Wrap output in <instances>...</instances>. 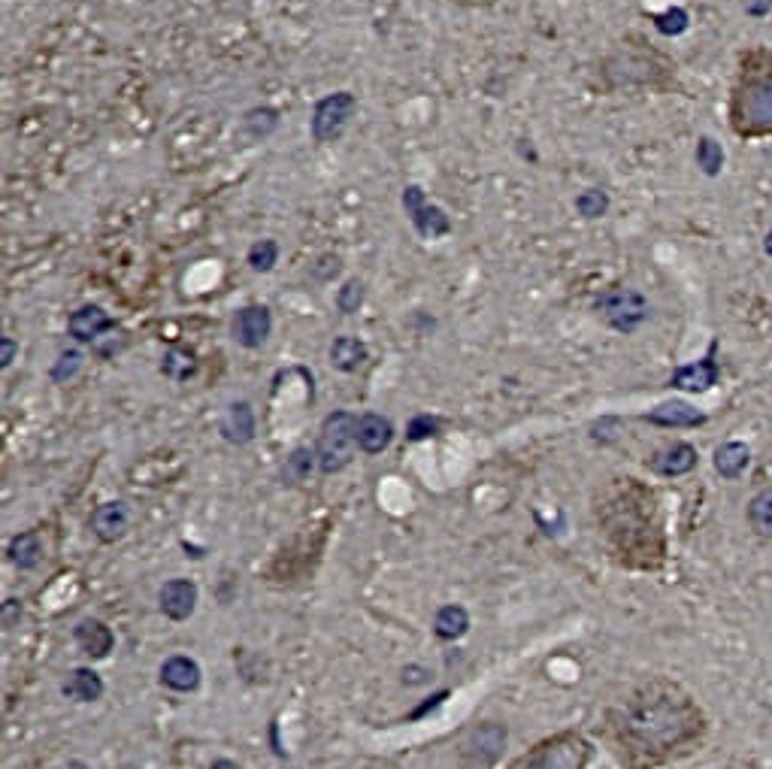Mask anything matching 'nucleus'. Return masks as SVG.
<instances>
[{"label": "nucleus", "mask_w": 772, "mask_h": 769, "mask_svg": "<svg viewBox=\"0 0 772 769\" xmlns=\"http://www.w3.org/2000/svg\"><path fill=\"white\" fill-rule=\"evenodd\" d=\"M624 727L642 748L667 751L688 742L697 733L700 715L688 703V697H679L676 691H660V694L639 697Z\"/></svg>", "instance_id": "1"}, {"label": "nucleus", "mask_w": 772, "mask_h": 769, "mask_svg": "<svg viewBox=\"0 0 772 769\" xmlns=\"http://www.w3.org/2000/svg\"><path fill=\"white\" fill-rule=\"evenodd\" d=\"M358 446V418L352 412H330L321 421V436H318V470L324 476H334L346 470L355 458Z\"/></svg>", "instance_id": "2"}, {"label": "nucleus", "mask_w": 772, "mask_h": 769, "mask_svg": "<svg viewBox=\"0 0 772 769\" xmlns=\"http://www.w3.org/2000/svg\"><path fill=\"white\" fill-rule=\"evenodd\" d=\"M358 113V97L352 91H334V94H324L315 109H312V119H309V131H312V140L318 146H327V143H337L352 116Z\"/></svg>", "instance_id": "3"}, {"label": "nucleus", "mask_w": 772, "mask_h": 769, "mask_svg": "<svg viewBox=\"0 0 772 769\" xmlns=\"http://www.w3.org/2000/svg\"><path fill=\"white\" fill-rule=\"evenodd\" d=\"M594 306L618 334H633L651 318V303L636 288H609L597 297Z\"/></svg>", "instance_id": "4"}, {"label": "nucleus", "mask_w": 772, "mask_h": 769, "mask_svg": "<svg viewBox=\"0 0 772 769\" xmlns=\"http://www.w3.org/2000/svg\"><path fill=\"white\" fill-rule=\"evenodd\" d=\"M736 122L739 131L766 134L772 131V73L754 76L736 97Z\"/></svg>", "instance_id": "5"}, {"label": "nucleus", "mask_w": 772, "mask_h": 769, "mask_svg": "<svg viewBox=\"0 0 772 769\" xmlns=\"http://www.w3.org/2000/svg\"><path fill=\"white\" fill-rule=\"evenodd\" d=\"M400 203H403L409 222H412V228L418 231L421 240H439V237H446L452 231L449 212L443 206L430 203L421 185H415V182L406 185L403 194H400Z\"/></svg>", "instance_id": "6"}, {"label": "nucleus", "mask_w": 772, "mask_h": 769, "mask_svg": "<svg viewBox=\"0 0 772 769\" xmlns=\"http://www.w3.org/2000/svg\"><path fill=\"white\" fill-rule=\"evenodd\" d=\"M231 334L243 349H261L273 334V312L264 303H249L234 315Z\"/></svg>", "instance_id": "7"}, {"label": "nucleus", "mask_w": 772, "mask_h": 769, "mask_svg": "<svg viewBox=\"0 0 772 769\" xmlns=\"http://www.w3.org/2000/svg\"><path fill=\"white\" fill-rule=\"evenodd\" d=\"M588 760V745L576 736H564L555 739L551 745H545L527 769H582Z\"/></svg>", "instance_id": "8"}, {"label": "nucleus", "mask_w": 772, "mask_h": 769, "mask_svg": "<svg viewBox=\"0 0 772 769\" xmlns=\"http://www.w3.org/2000/svg\"><path fill=\"white\" fill-rule=\"evenodd\" d=\"M67 327H70V337H73L76 343H91V346H97L106 331H116V321H113V315H109L103 306L85 303V306H79V309L70 315Z\"/></svg>", "instance_id": "9"}, {"label": "nucleus", "mask_w": 772, "mask_h": 769, "mask_svg": "<svg viewBox=\"0 0 772 769\" xmlns=\"http://www.w3.org/2000/svg\"><path fill=\"white\" fill-rule=\"evenodd\" d=\"M715 352H718V343H712V346H709V355H706V358H700V361H694V364L679 367V370L670 376V388L691 391V394H703V391H709V388L718 382V376H721V367H718V361H715Z\"/></svg>", "instance_id": "10"}, {"label": "nucleus", "mask_w": 772, "mask_h": 769, "mask_svg": "<svg viewBox=\"0 0 772 769\" xmlns=\"http://www.w3.org/2000/svg\"><path fill=\"white\" fill-rule=\"evenodd\" d=\"M697 461H700V455H697V449H694L691 443H673V446H667V449H660V452L648 461V467H651L657 476L676 479V476L691 473V470L697 467Z\"/></svg>", "instance_id": "11"}, {"label": "nucleus", "mask_w": 772, "mask_h": 769, "mask_svg": "<svg viewBox=\"0 0 772 769\" xmlns=\"http://www.w3.org/2000/svg\"><path fill=\"white\" fill-rule=\"evenodd\" d=\"M197 606V585L191 579H170L161 588V612L173 621H185L194 615Z\"/></svg>", "instance_id": "12"}, {"label": "nucleus", "mask_w": 772, "mask_h": 769, "mask_svg": "<svg viewBox=\"0 0 772 769\" xmlns=\"http://www.w3.org/2000/svg\"><path fill=\"white\" fill-rule=\"evenodd\" d=\"M391 439H394L391 418H385L379 412H367V415L358 418V446H361V452L379 455L391 446Z\"/></svg>", "instance_id": "13"}, {"label": "nucleus", "mask_w": 772, "mask_h": 769, "mask_svg": "<svg viewBox=\"0 0 772 769\" xmlns=\"http://www.w3.org/2000/svg\"><path fill=\"white\" fill-rule=\"evenodd\" d=\"M648 424H657V427H700L706 424V415L697 412L691 403L685 400H670V403H660L654 406L648 415H645Z\"/></svg>", "instance_id": "14"}, {"label": "nucleus", "mask_w": 772, "mask_h": 769, "mask_svg": "<svg viewBox=\"0 0 772 769\" xmlns=\"http://www.w3.org/2000/svg\"><path fill=\"white\" fill-rule=\"evenodd\" d=\"M91 530L100 542H116L128 530V506L125 503H103L91 515Z\"/></svg>", "instance_id": "15"}, {"label": "nucleus", "mask_w": 772, "mask_h": 769, "mask_svg": "<svg viewBox=\"0 0 772 769\" xmlns=\"http://www.w3.org/2000/svg\"><path fill=\"white\" fill-rule=\"evenodd\" d=\"M222 436L234 446H246L255 439V409L246 400L228 406V412L222 418Z\"/></svg>", "instance_id": "16"}, {"label": "nucleus", "mask_w": 772, "mask_h": 769, "mask_svg": "<svg viewBox=\"0 0 772 769\" xmlns=\"http://www.w3.org/2000/svg\"><path fill=\"white\" fill-rule=\"evenodd\" d=\"M161 682H164L170 691L191 694V691L200 688V667H197V661H191V657L176 654V657H170V661H164V667H161Z\"/></svg>", "instance_id": "17"}, {"label": "nucleus", "mask_w": 772, "mask_h": 769, "mask_svg": "<svg viewBox=\"0 0 772 769\" xmlns=\"http://www.w3.org/2000/svg\"><path fill=\"white\" fill-rule=\"evenodd\" d=\"M76 642L85 654L91 657H106L109 651H113V630H109L103 621H94V618H85L79 627H76Z\"/></svg>", "instance_id": "18"}, {"label": "nucleus", "mask_w": 772, "mask_h": 769, "mask_svg": "<svg viewBox=\"0 0 772 769\" xmlns=\"http://www.w3.org/2000/svg\"><path fill=\"white\" fill-rule=\"evenodd\" d=\"M370 352L358 337H337L334 346H330V364H334L340 373H358L367 364Z\"/></svg>", "instance_id": "19"}, {"label": "nucleus", "mask_w": 772, "mask_h": 769, "mask_svg": "<svg viewBox=\"0 0 772 769\" xmlns=\"http://www.w3.org/2000/svg\"><path fill=\"white\" fill-rule=\"evenodd\" d=\"M748 464H751V449L739 443V439H730V443L715 449V470L724 479H739L748 470Z\"/></svg>", "instance_id": "20"}, {"label": "nucleus", "mask_w": 772, "mask_h": 769, "mask_svg": "<svg viewBox=\"0 0 772 769\" xmlns=\"http://www.w3.org/2000/svg\"><path fill=\"white\" fill-rule=\"evenodd\" d=\"M7 555H10V561H13L19 570H34V567H40V561H43V542H40V536H37L34 530H25V533L13 536V542H10V548H7Z\"/></svg>", "instance_id": "21"}, {"label": "nucleus", "mask_w": 772, "mask_h": 769, "mask_svg": "<svg viewBox=\"0 0 772 769\" xmlns=\"http://www.w3.org/2000/svg\"><path fill=\"white\" fill-rule=\"evenodd\" d=\"M64 697H70V700H76V703H94V700L103 697V682H100V676H97L94 670L79 667V670H73V673L67 676V682H64Z\"/></svg>", "instance_id": "22"}, {"label": "nucleus", "mask_w": 772, "mask_h": 769, "mask_svg": "<svg viewBox=\"0 0 772 769\" xmlns=\"http://www.w3.org/2000/svg\"><path fill=\"white\" fill-rule=\"evenodd\" d=\"M467 630H470V615H467L464 606H443L433 618V633L439 639H446V642L461 639Z\"/></svg>", "instance_id": "23"}, {"label": "nucleus", "mask_w": 772, "mask_h": 769, "mask_svg": "<svg viewBox=\"0 0 772 769\" xmlns=\"http://www.w3.org/2000/svg\"><path fill=\"white\" fill-rule=\"evenodd\" d=\"M748 524L757 536L772 539V488H763L748 503Z\"/></svg>", "instance_id": "24"}, {"label": "nucleus", "mask_w": 772, "mask_h": 769, "mask_svg": "<svg viewBox=\"0 0 772 769\" xmlns=\"http://www.w3.org/2000/svg\"><path fill=\"white\" fill-rule=\"evenodd\" d=\"M243 128L252 140H267L276 128H279V113L273 106H255L246 113Z\"/></svg>", "instance_id": "25"}, {"label": "nucleus", "mask_w": 772, "mask_h": 769, "mask_svg": "<svg viewBox=\"0 0 772 769\" xmlns=\"http://www.w3.org/2000/svg\"><path fill=\"white\" fill-rule=\"evenodd\" d=\"M246 264L255 270V273H270L276 264H279V243L276 240H258V243H252L249 246V252H246Z\"/></svg>", "instance_id": "26"}, {"label": "nucleus", "mask_w": 772, "mask_h": 769, "mask_svg": "<svg viewBox=\"0 0 772 769\" xmlns=\"http://www.w3.org/2000/svg\"><path fill=\"white\" fill-rule=\"evenodd\" d=\"M612 200L603 188H585L579 197H576V212L582 218H588V222H594V218H603L609 212Z\"/></svg>", "instance_id": "27"}, {"label": "nucleus", "mask_w": 772, "mask_h": 769, "mask_svg": "<svg viewBox=\"0 0 772 769\" xmlns=\"http://www.w3.org/2000/svg\"><path fill=\"white\" fill-rule=\"evenodd\" d=\"M697 167L706 173V176H718L721 167H724V149L718 140L712 137H700L697 143Z\"/></svg>", "instance_id": "28"}, {"label": "nucleus", "mask_w": 772, "mask_h": 769, "mask_svg": "<svg viewBox=\"0 0 772 769\" xmlns=\"http://www.w3.org/2000/svg\"><path fill=\"white\" fill-rule=\"evenodd\" d=\"M654 28L664 34V37H682V34L691 28V16H688V10H682V7H670V10H664L660 16H654Z\"/></svg>", "instance_id": "29"}, {"label": "nucleus", "mask_w": 772, "mask_h": 769, "mask_svg": "<svg viewBox=\"0 0 772 769\" xmlns=\"http://www.w3.org/2000/svg\"><path fill=\"white\" fill-rule=\"evenodd\" d=\"M194 370H197V361H194V355H188V352H182V349H173V352H167V355H164L161 373H164L167 379H176V382H182V379L194 376Z\"/></svg>", "instance_id": "30"}, {"label": "nucleus", "mask_w": 772, "mask_h": 769, "mask_svg": "<svg viewBox=\"0 0 772 769\" xmlns=\"http://www.w3.org/2000/svg\"><path fill=\"white\" fill-rule=\"evenodd\" d=\"M315 464H318V455H315V452H309V449H294L291 458L285 461L282 476H285L288 482H303V479L312 473Z\"/></svg>", "instance_id": "31"}, {"label": "nucleus", "mask_w": 772, "mask_h": 769, "mask_svg": "<svg viewBox=\"0 0 772 769\" xmlns=\"http://www.w3.org/2000/svg\"><path fill=\"white\" fill-rule=\"evenodd\" d=\"M364 282H358V279H349L340 291H337V306H340V312L343 315H355L361 306H364Z\"/></svg>", "instance_id": "32"}, {"label": "nucleus", "mask_w": 772, "mask_h": 769, "mask_svg": "<svg viewBox=\"0 0 772 769\" xmlns=\"http://www.w3.org/2000/svg\"><path fill=\"white\" fill-rule=\"evenodd\" d=\"M82 352L79 349H67V352H61L58 355V361H55V367H52V382H70L79 370H82Z\"/></svg>", "instance_id": "33"}, {"label": "nucleus", "mask_w": 772, "mask_h": 769, "mask_svg": "<svg viewBox=\"0 0 772 769\" xmlns=\"http://www.w3.org/2000/svg\"><path fill=\"white\" fill-rule=\"evenodd\" d=\"M439 427H443V421H439L436 415H415V418L406 424V439H409V443H421V439L436 436Z\"/></svg>", "instance_id": "34"}, {"label": "nucleus", "mask_w": 772, "mask_h": 769, "mask_svg": "<svg viewBox=\"0 0 772 769\" xmlns=\"http://www.w3.org/2000/svg\"><path fill=\"white\" fill-rule=\"evenodd\" d=\"M16 352H19V343H16L13 337H0V367L7 370V367L13 364Z\"/></svg>", "instance_id": "35"}, {"label": "nucleus", "mask_w": 772, "mask_h": 769, "mask_svg": "<svg viewBox=\"0 0 772 769\" xmlns=\"http://www.w3.org/2000/svg\"><path fill=\"white\" fill-rule=\"evenodd\" d=\"M742 4H745V13L754 19H763L772 13V0H742Z\"/></svg>", "instance_id": "36"}, {"label": "nucleus", "mask_w": 772, "mask_h": 769, "mask_svg": "<svg viewBox=\"0 0 772 769\" xmlns=\"http://www.w3.org/2000/svg\"><path fill=\"white\" fill-rule=\"evenodd\" d=\"M518 155H521V158H530L533 164L539 161V158H536V152H533V143H530V140H518Z\"/></svg>", "instance_id": "37"}, {"label": "nucleus", "mask_w": 772, "mask_h": 769, "mask_svg": "<svg viewBox=\"0 0 772 769\" xmlns=\"http://www.w3.org/2000/svg\"><path fill=\"white\" fill-rule=\"evenodd\" d=\"M209 769H237V763H234V760H225V757H222V760H215V763H212Z\"/></svg>", "instance_id": "38"}, {"label": "nucleus", "mask_w": 772, "mask_h": 769, "mask_svg": "<svg viewBox=\"0 0 772 769\" xmlns=\"http://www.w3.org/2000/svg\"><path fill=\"white\" fill-rule=\"evenodd\" d=\"M763 252L772 258V231H769V234H766V240H763Z\"/></svg>", "instance_id": "39"}, {"label": "nucleus", "mask_w": 772, "mask_h": 769, "mask_svg": "<svg viewBox=\"0 0 772 769\" xmlns=\"http://www.w3.org/2000/svg\"><path fill=\"white\" fill-rule=\"evenodd\" d=\"M67 769H88V766H85V763H79V760H73V763H70Z\"/></svg>", "instance_id": "40"}]
</instances>
